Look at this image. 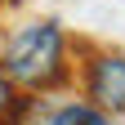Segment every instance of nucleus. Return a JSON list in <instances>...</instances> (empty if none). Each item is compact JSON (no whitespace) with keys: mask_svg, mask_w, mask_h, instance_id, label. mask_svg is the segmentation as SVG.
Returning <instances> with one entry per match:
<instances>
[{"mask_svg":"<svg viewBox=\"0 0 125 125\" xmlns=\"http://www.w3.org/2000/svg\"><path fill=\"white\" fill-rule=\"evenodd\" d=\"M5 72L18 85H49L62 72V31L58 22H27L5 45Z\"/></svg>","mask_w":125,"mask_h":125,"instance_id":"obj_1","label":"nucleus"},{"mask_svg":"<svg viewBox=\"0 0 125 125\" xmlns=\"http://www.w3.org/2000/svg\"><path fill=\"white\" fill-rule=\"evenodd\" d=\"M89 98L107 112H125V58L98 54L89 62Z\"/></svg>","mask_w":125,"mask_h":125,"instance_id":"obj_2","label":"nucleus"},{"mask_svg":"<svg viewBox=\"0 0 125 125\" xmlns=\"http://www.w3.org/2000/svg\"><path fill=\"white\" fill-rule=\"evenodd\" d=\"M36 125H112V121L85 103H67V107H54V112H40Z\"/></svg>","mask_w":125,"mask_h":125,"instance_id":"obj_3","label":"nucleus"},{"mask_svg":"<svg viewBox=\"0 0 125 125\" xmlns=\"http://www.w3.org/2000/svg\"><path fill=\"white\" fill-rule=\"evenodd\" d=\"M9 107H13V85H9V76L0 72V116H5Z\"/></svg>","mask_w":125,"mask_h":125,"instance_id":"obj_4","label":"nucleus"}]
</instances>
